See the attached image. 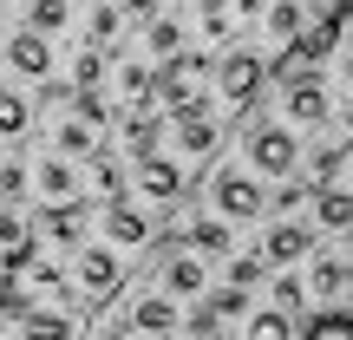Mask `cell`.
<instances>
[{"mask_svg": "<svg viewBox=\"0 0 353 340\" xmlns=\"http://www.w3.org/2000/svg\"><path fill=\"white\" fill-rule=\"evenodd\" d=\"M216 59H203V52H170L164 66H157V112L164 118H190V112H216Z\"/></svg>", "mask_w": 353, "mask_h": 340, "instance_id": "obj_1", "label": "cell"}, {"mask_svg": "<svg viewBox=\"0 0 353 340\" xmlns=\"http://www.w3.org/2000/svg\"><path fill=\"white\" fill-rule=\"evenodd\" d=\"M125 249L118 242H79L72 249V294L85 308H105V301H118V288H125Z\"/></svg>", "mask_w": 353, "mask_h": 340, "instance_id": "obj_2", "label": "cell"}, {"mask_svg": "<svg viewBox=\"0 0 353 340\" xmlns=\"http://www.w3.org/2000/svg\"><path fill=\"white\" fill-rule=\"evenodd\" d=\"M7 328L13 340H85V314H79V301H20Z\"/></svg>", "mask_w": 353, "mask_h": 340, "instance_id": "obj_3", "label": "cell"}, {"mask_svg": "<svg viewBox=\"0 0 353 340\" xmlns=\"http://www.w3.org/2000/svg\"><path fill=\"white\" fill-rule=\"evenodd\" d=\"M210 210L229 216V223H255V216H268V190H262V177L242 170V164H223V170L210 177Z\"/></svg>", "mask_w": 353, "mask_h": 340, "instance_id": "obj_4", "label": "cell"}, {"mask_svg": "<svg viewBox=\"0 0 353 340\" xmlns=\"http://www.w3.org/2000/svg\"><path fill=\"white\" fill-rule=\"evenodd\" d=\"M262 79H268V66L255 59L249 46H229L223 59H216V79H210V86H216V99L229 105V125H236V118H242V112L255 105V92H262Z\"/></svg>", "mask_w": 353, "mask_h": 340, "instance_id": "obj_5", "label": "cell"}, {"mask_svg": "<svg viewBox=\"0 0 353 340\" xmlns=\"http://www.w3.org/2000/svg\"><path fill=\"white\" fill-rule=\"evenodd\" d=\"M99 229H105V242H118V249H151L157 242V216H151V203L144 197H105V210H99Z\"/></svg>", "mask_w": 353, "mask_h": 340, "instance_id": "obj_6", "label": "cell"}, {"mask_svg": "<svg viewBox=\"0 0 353 340\" xmlns=\"http://www.w3.org/2000/svg\"><path fill=\"white\" fill-rule=\"evenodd\" d=\"M249 170L275 177V183L301 170V138H294V125H255L249 131Z\"/></svg>", "mask_w": 353, "mask_h": 340, "instance_id": "obj_7", "label": "cell"}, {"mask_svg": "<svg viewBox=\"0 0 353 340\" xmlns=\"http://www.w3.org/2000/svg\"><path fill=\"white\" fill-rule=\"evenodd\" d=\"M131 190H138L151 210H170L176 197L190 190V170L176 164V157H164V151H151V157H131Z\"/></svg>", "mask_w": 353, "mask_h": 340, "instance_id": "obj_8", "label": "cell"}, {"mask_svg": "<svg viewBox=\"0 0 353 340\" xmlns=\"http://www.w3.org/2000/svg\"><path fill=\"white\" fill-rule=\"evenodd\" d=\"M216 151H223V118H210V112L170 118V157L176 164H210Z\"/></svg>", "mask_w": 353, "mask_h": 340, "instance_id": "obj_9", "label": "cell"}, {"mask_svg": "<svg viewBox=\"0 0 353 340\" xmlns=\"http://www.w3.org/2000/svg\"><path fill=\"white\" fill-rule=\"evenodd\" d=\"M307 301H321V308H341L353 301V262L347 255H334V249H314L307 255Z\"/></svg>", "mask_w": 353, "mask_h": 340, "instance_id": "obj_10", "label": "cell"}, {"mask_svg": "<svg viewBox=\"0 0 353 340\" xmlns=\"http://www.w3.org/2000/svg\"><path fill=\"white\" fill-rule=\"evenodd\" d=\"M85 223H92L85 197H59V203H46V210L33 216L39 242H52V249H79V242H85Z\"/></svg>", "mask_w": 353, "mask_h": 340, "instance_id": "obj_11", "label": "cell"}, {"mask_svg": "<svg viewBox=\"0 0 353 340\" xmlns=\"http://www.w3.org/2000/svg\"><path fill=\"white\" fill-rule=\"evenodd\" d=\"M281 112H288L294 131H321L334 118V92L321 86L314 72H301V79H288V92H281Z\"/></svg>", "mask_w": 353, "mask_h": 340, "instance_id": "obj_12", "label": "cell"}, {"mask_svg": "<svg viewBox=\"0 0 353 340\" xmlns=\"http://www.w3.org/2000/svg\"><path fill=\"white\" fill-rule=\"evenodd\" d=\"M164 131H170V118L157 112V105H118V138H125V157L164 151Z\"/></svg>", "mask_w": 353, "mask_h": 340, "instance_id": "obj_13", "label": "cell"}, {"mask_svg": "<svg viewBox=\"0 0 353 340\" xmlns=\"http://www.w3.org/2000/svg\"><path fill=\"white\" fill-rule=\"evenodd\" d=\"M0 59L13 66L20 79H52V39L46 33H33V26H20V33H7V46H0Z\"/></svg>", "mask_w": 353, "mask_h": 340, "instance_id": "obj_14", "label": "cell"}, {"mask_svg": "<svg viewBox=\"0 0 353 340\" xmlns=\"http://www.w3.org/2000/svg\"><path fill=\"white\" fill-rule=\"evenodd\" d=\"M125 328H138V334L164 340V334H176V328H183V308H176V294L151 288V294H138V301L125 308Z\"/></svg>", "mask_w": 353, "mask_h": 340, "instance_id": "obj_15", "label": "cell"}, {"mask_svg": "<svg viewBox=\"0 0 353 340\" xmlns=\"http://www.w3.org/2000/svg\"><path fill=\"white\" fill-rule=\"evenodd\" d=\"M33 190H39L46 203H59V197H85V170H79V157H59V151L39 157V164H33Z\"/></svg>", "mask_w": 353, "mask_h": 340, "instance_id": "obj_16", "label": "cell"}, {"mask_svg": "<svg viewBox=\"0 0 353 340\" xmlns=\"http://www.w3.org/2000/svg\"><path fill=\"white\" fill-rule=\"evenodd\" d=\"M262 255H268V268H294V262H307V255H314V229H307V223H268Z\"/></svg>", "mask_w": 353, "mask_h": 340, "instance_id": "obj_17", "label": "cell"}, {"mask_svg": "<svg viewBox=\"0 0 353 340\" xmlns=\"http://www.w3.org/2000/svg\"><path fill=\"white\" fill-rule=\"evenodd\" d=\"M112 86H118V105H157V66L151 59H118Z\"/></svg>", "mask_w": 353, "mask_h": 340, "instance_id": "obj_18", "label": "cell"}, {"mask_svg": "<svg viewBox=\"0 0 353 340\" xmlns=\"http://www.w3.org/2000/svg\"><path fill=\"white\" fill-rule=\"evenodd\" d=\"M307 210H314V229H327V236H347V229H353V190L321 183L314 197H307Z\"/></svg>", "mask_w": 353, "mask_h": 340, "instance_id": "obj_19", "label": "cell"}, {"mask_svg": "<svg viewBox=\"0 0 353 340\" xmlns=\"http://www.w3.org/2000/svg\"><path fill=\"white\" fill-rule=\"evenodd\" d=\"M85 183H92V197H125V190H131V170H125V157H118V151H105V144H99V151L85 157Z\"/></svg>", "mask_w": 353, "mask_h": 340, "instance_id": "obj_20", "label": "cell"}, {"mask_svg": "<svg viewBox=\"0 0 353 340\" xmlns=\"http://www.w3.org/2000/svg\"><path fill=\"white\" fill-rule=\"evenodd\" d=\"M347 157H353V138H321L314 151H307V164H301V170H307V183L321 190V183H334V177H341Z\"/></svg>", "mask_w": 353, "mask_h": 340, "instance_id": "obj_21", "label": "cell"}, {"mask_svg": "<svg viewBox=\"0 0 353 340\" xmlns=\"http://www.w3.org/2000/svg\"><path fill=\"white\" fill-rule=\"evenodd\" d=\"M229 229H236V223L210 210V216H196V223L183 229V242H190V249H196V255H210V262H216V255H229Z\"/></svg>", "mask_w": 353, "mask_h": 340, "instance_id": "obj_22", "label": "cell"}, {"mask_svg": "<svg viewBox=\"0 0 353 340\" xmlns=\"http://www.w3.org/2000/svg\"><path fill=\"white\" fill-rule=\"evenodd\" d=\"M118 33H125V0H99V7L85 13V46H118Z\"/></svg>", "mask_w": 353, "mask_h": 340, "instance_id": "obj_23", "label": "cell"}, {"mask_svg": "<svg viewBox=\"0 0 353 340\" xmlns=\"http://www.w3.org/2000/svg\"><path fill=\"white\" fill-rule=\"evenodd\" d=\"M262 26H268V39H275V46H288V39L307 33V7H301V0H268Z\"/></svg>", "mask_w": 353, "mask_h": 340, "instance_id": "obj_24", "label": "cell"}, {"mask_svg": "<svg viewBox=\"0 0 353 340\" xmlns=\"http://www.w3.org/2000/svg\"><path fill=\"white\" fill-rule=\"evenodd\" d=\"M144 52H151V59L183 52V20H176V13H151V20H144Z\"/></svg>", "mask_w": 353, "mask_h": 340, "instance_id": "obj_25", "label": "cell"}, {"mask_svg": "<svg viewBox=\"0 0 353 340\" xmlns=\"http://www.w3.org/2000/svg\"><path fill=\"white\" fill-rule=\"evenodd\" d=\"M242 340H294V314H281V308H249Z\"/></svg>", "mask_w": 353, "mask_h": 340, "instance_id": "obj_26", "label": "cell"}, {"mask_svg": "<svg viewBox=\"0 0 353 340\" xmlns=\"http://www.w3.org/2000/svg\"><path fill=\"white\" fill-rule=\"evenodd\" d=\"M52 151H59V157H79V164H85V157L99 151V131H92L85 118H65V125L52 131Z\"/></svg>", "mask_w": 353, "mask_h": 340, "instance_id": "obj_27", "label": "cell"}, {"mask_svg": "<svg viewBox=\"0 0 353 340\" xmlns=\"http://www.w3.org/2000/svg\"><path fill=\"white\" fill-rule=\"evenodd\" d=\"M72 118H85L92 131H105L118 112H112V99H105V86H72Z\"/></svg>", "mask_w": 353, "mask_h": 340, "instance_id": "obj_28", "label": "cell"}, {"mask_svg": "<svg viewBox=\"0 0 353 340\" xmlns=\"http://www.w3.org/2000/svg\"><path fill=\"white\" fill-rule=\"evenodd\" d=\"M26 26H33V33H65V26H72V0H26Z\"/></svg>", "mask_w": 353, "mask_h": 340, "instance_id": "obj_29", "label": "cell"}, {"mask_svg": "<svg viewBox=\"0 0 353 340\" xmlns=\"http://www.w3.org/2000/svg\"><path fill=\"white\" fill-rule=\"evenodd\" d=\"M26 131H33V105L0 86V138H26Z\"/></svg>", "mask_w": 353, "mask_h": 340, "instance_id": "obj_30", "label": "cell"}, {"mask_svg": "<svg viewBox=\"0 0 353 340\" xmlns=\"http://www.w3.org/2000/svg\"><path fill=\"white\" fill-rule=\"evenodd\" d=\"M268 308H281V314L301 321V308H307V281H301V275H275V281H268Z\"/></svg>", "mask_w": 353, "mask_h": 340, "instance_id": "obj_31", "label": "cell"}, {"mask_svg": "<svg viewBox=\"0 0 353 340\" xmlns=\"http://www.w3.org/2000/svg\"><path fill=\"white\" fill-rule=\"evenodd\" d=\"M105 79H112V52H105V46H85L72 59V86H105Z\"/></svg>", "mask_w": 353, "mask_h": 340, "instance_id": "obj_32", "label": "cell"}, {"mask_svg": "<svg viewBox=\"0 0 353 340\" xmlns=\"http://www.w3.org/2000/svg\"><path fill=\"white\" fill-rule=\"evenodd\" d=\"M33 190V164L26 157H0V203H20Z\"/></svg>", "mask_w": 353, "mask_h": 340, "instance_id": "obj_33", "label": "cell"}, {"mask_svg": "<svg viewBox=\"0 0 353 340\" xmlns=\"http://www.w3.org/2000/svg\"><path fill=\"white\" fill-rule=\"evenodd\" d=\"M229 281H236V288H255V281H268V255H262V249L229 255Z\"/></svg>", "mask_w": 353, "mask_h": 340, "instance_id": "obj_34", "label": "cell"}, {"mask_svg": "<svg viewBox=\"0 0 353 340\" xmlns=\"http://www.w3.org/2000/svg\"><path fill=\"white\" fill-rule=\"evenodd\" d=\"M229 33H236V13H229V0H210V7H203V39H210V46H223Z\"/></svg>", "mask_w": 353, "mask_h": 340, "instance_id": "obj_35", "label": "cell"}, {"mask_svg": "<svg viewBox=\"0 0 353 340\" xmlns=\"http://www.w3.org/2000/svg\"><path fill=\"white\" fill-rule=\"evenodd\" d=\"M307 340H353V321L341 314V308H327V314H321L314 328H307Z\"/></svg>", "mask_w": 353, "mask_h": 340, "instance_id": "obj_36", "label": "cell"}, {"mask_svg": "<svg viewBox=\"0 0 353 340\" xmlns=\"http://www.w3.org/2000/svg\"><path fill=\"white\" fill-rule=\"evenodd\" d=\"M39 105H72V79H39Z\"/></svg>", "mask_w": 353, "mask_h": 340, "instance_id": "obj_37", "label": "cell"}, {"mask_svg": "<svg viewBox=\"0 0 353 340\" xmlns=\"http://www.w3.org/2000/svg\"><path fill=\"white\" fill-rule=\"evenodd\" d=\"M229 13H236V20H262L268 0H229Z\"/></svg>", "mask_w": 353, "mask_h": 340, "instance_id": "obj_38", "label": "cell"}, {"mask_svg": "<svg viewBox=\"0 0 353 340\" xmlns=\"http://www.w3.org/2000/svg\"><path fill=\"white\" fill-rule=\"evenodd\" d=\"M334 79H341V86H347V92H353V46H347V52H341V66H334Z\"/></svg>", "mask_w": 353, "mask_h": 340, "instance_id": "obj_39", "label": "cell"}, {"mask_svg": "<svg viewBox=\"0 0 353 340\" xmlns=\"http://www.w3.org/2000/svg\"><path fill=\"white\" fill-rule=\"evenodd\" d=\"M125 13H144V20H151V13H157V0H125Z\"/></svg>", "mask_w": 353, "mask_h": 340, "instance_id": "obj_40", "label": "cell"}, {"mask_svg": "<svg viewBox=\"0 0 353 340\" xmlns=\"http://www.w3.org/2000/svg\"><path fill=\"white\" fill-rule=\"evenodd\" d=\"M341 138H353V99L341 105Z\"/></svg>", "mask_w": 353, "mask_h": 340, "instance_id": "obj_41", "label": "cell"}, {"mask_svg": "<svg viewBox=\"0 0 353 340\" xmlns=\"http://www.w3.org/2000/svg\"><path fill=\"white\" fill-rule=\"evenodd\" d=\"M196 340H229V334H223V328H203V334H196Z\"/></svg>", "mask_w": 353, "mask_h": 340, "instance_id": "obj_42", "label": "cell"}, {"mask_svg": "<svg viewBox=\"0 0 353 340\" xmlns=\"http://www.w3.org/2000/svg\"><path fill=\"white\" fill-rule=\"evenodd\" d=\"M196 7H210V0H196Z\"/></svg>", "mask_w": 353, "mask_h": 340, "instance_id": "obj_43", "label": "cell"}, {"mask_svg": "<svg viewBox=\"0 0 353 340\" xmlns=\"http://www.w3.org/2000/svg\"><path fill=\"white\" fill-rule=\"evenodd\" d=\"M164 340H176V334H164Z\"/></svg>", "mask_w": 353, "mask_h": 340, "instance_id": "obj_44", "label": "cell"}]
</instances>
